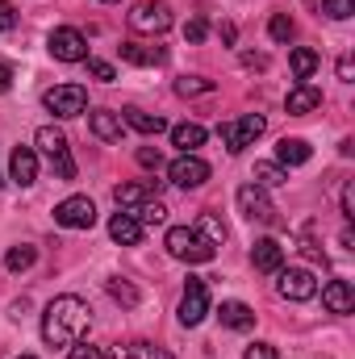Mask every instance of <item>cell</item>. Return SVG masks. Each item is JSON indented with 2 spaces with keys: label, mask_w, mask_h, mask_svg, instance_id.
<instances>
[{
  "label": "cell",
  "mask_w": 355,
  "mask_h": 359,
  "mask_svg": "<svg viewBox=\"0 0 355 359\" xmlns=\"http://www.w3.org/2000/svg\"><path fill=\"white\" fill-rule=\"evenodd\" d=\"M88 322H92V309L80 301V297H55L42 313V339L46 347H72L88 334Z\"/></svg>",
  "instance_id": "1"
},
{
  "label": "cell",
  "mask_w": 355,
  "mask_h": 359,
  "mask_svg": "<svg viewBox=\"0 0 355 359\" xmlns=\"http://www.w3.org/2000/svg\"><path fill=\"white\" fill-rule=\"evenodd\" d=\"M163 247H168V255L180 259V264H209L213 259V243H205L192 226H172L168 230V238H163Z\"/></svg>",
  "instance_id": "2"
},
{
  "label": "cell",
  "mask_w": 355,
  "mask_h": 359,
  "mask_svg": "<svg viewBox=\"0 0 355 359\" xmlns=\"http://www.w3.org/2000/svg\"><path fill=\"white\" fill-rule=\"evenodd\" d=\"M34 142H38V151L51 159V168L59 172V180H76V159H72V151H67V134H63V130L42 126V130L34 134Z\"/></svg>",
  "instance_id": "3"
},
{
  "label": "cell",
  "mask_w": 355,
  "mask_h": 359,
  "mask_svg": "<svg viewBox=\"0 0 355 359\" xmlns=\"http://www.w3.org/2000/svg\"><path fill=\"white\" fill-rule=\"evenodd\" d=\"M267 130V121L260 117V113H243L239 121H226L217 134H222V142H226V151L230 155H243L247 147H255V138Z\"/></svg>",
  "instance_id": "4"
},
{
  "label": "cell",
  "mask_w": 355,
  "mask_h": 359,
  "mask_svg": "<svg viewBox=\"0 0 355 359\" xmlns=\"http://www.w3.org/2000/svg\"><path fill=\"white\" fill-rule=\"evenodd\" d=\"M130 29L134 34H168L172 29V8L163 0H142L130 8Z\"/></svg>",
  "instance_id": "5"
},
{
  "label": "cell",
  "mask_w": 355,
  "mask_h": 359,
  "mask_svg": "<svg viewBox=\"0 0 355 359\" xmlns=\"http://www.w3.org/2000/svg\"><path fill=\"white\" fill-rule=\"evenodd\" d=\"M42 104H46L55 117H80V113L88 109V92L80 88V84H55V88H46Z\"/></svg>",
  "instance_id": "6"
},
{
  "label": "cell",
  "mask_w": 355,
  "mask_h": 359,
  "mask_svg": "<svg viewBox=\"0 0 355 359\" xmlns=\"http://www.w3.org/2000/svg\"><path fill=\"white\" fill-rule=\"evenodd\" d=\"M205 313H209V284H205L201 276H188L184 301H180V322H184V326H201Z\"/></svg>",
  "instance_id": "7"
},
{
  "label": "cell",
  "mask_w": 355,
  "mask_h": 359,
  "mask_svg": "<svg viewBox=\"0 0 355 359\" xmlns=\"http://www.w3.org/2000/svg\"><path fill=\"white\" fill-rule=\"evenodd\" d=\"M55 222L67 226V230H92L96 226V205L92 196H67L55 205Z\"/></svg>",
  "instance_id": "8"
},
{
  "label": "cell",
  "mask_w": 355,
  "mask_h": 359,
  "mask_svg": "<svg viewBox=\"0 0 355 359\" xmlns=\"http://www.w3.org/2000/svg\"><path fill=\"white\" fill-rule=\"evenodd\" d=\"M51 55H55L59 63H84V59H88V42H84L80 29L59 25V29L51 34Z\"/></svg>",
  "instance_id": "9"
},
{
  "label": "cell",
  "mask_w": 355,
  "mask_h": 359,
  "mask_svg": "<svg viewBox=\"0 0 355 359\" xmlns=\"http://www.w3.org/2000/svg\"><path fill=\"white\" fill-rule=\"evenodd\" d=\"M276 288H280L284 301H314L318 297V280H314V271H305V268H280Z\"/></svg>",
  "instance_id": "10"
},
{
  "label": "cell",
  "mask_w": 355,
  "mask_h": 359,
  "mask_svg": "<svg viewBox=\"0 0 355 359\" xmlns=\"http://www.w3.org/2000/svg\"><path fill=\"white\" fill-rule=\"evenodd\" d=\"M239 209H243V217L247 222H276V205H272V196H267V188L260 184H243L239 188Z\"/></svg>",
  "instance_id": "11"
},
{
  "label": "cell",
  "mask_w": 355,
  "mask_h": 359,
  "mask_svg": "<svg viewBox=\"0 0 355 359\" xmlns=\"http://www.w3.org/2000/svg\"><path fill=\"white\" fill-rule=\"evenodd\" d=\"M155 196H159V184L155 180H130V184H117L113 188V201H117L121 213H134V209H142Z\"/></svg>",
  "instance_id": "12"
},
{
  "label": "cell",
  "mask_w": 355,
  "mask_h": 359,
  "mask_svg": "<svg viewBox=\"0 0 355 359\" xmlns=\"http://www.w3.org/2000/svg\"><path fill=\"white\" fill-rule=\"evenodd\" d=\"M168 176H172V184H180V188H201V184L209 180V163H205L201 155H180L176 163L168 168Z\"/></svg>",
  "instance_id": "13"
},
{
  "label": "cell",
  "mask_w": 355,
  "mask_h": 359,
  "mask_svg": "<svg viewBox=\"0 0 355 359\" xmlns=\"http://www.w3.org/2000/svg\"><path fill=\"white\" fill-rule=\"evenodd\" d=\"M8 180L21 184V188H29V184L38 180V151H34V147H17V151L8 155Z\"/></svg>",
  "instance_id": "14"
},
{
  "label": "cell",
  "mask_w": 355,
  "mask_h": 359,
  "mask_svg": "<svg viewBox=\"0 0 355 359\" xmlns=\"http://www.w3.org/2000/svg\"><path fill=\"white\" fill-rule=\"evenodd\" d=\"M117 55H121L126 63H134V67H159V63L168 59L163 46H147V42H121Z\"/></svg>",
  "instance_id": "15"
},
{
  "label": "cell",
  "mask_w": 355,
  "mask_h": 359,
  "mask_svg": "<svg viewBox=\"0 0 355 359\" xmlns=\"http://www.w3.org/2000/svg\"><path fill=\"white\" fill-rule=\"evenodd\" d=\"M109 238L121 243V247H138L142 243V222L134 213H113L109 217Z\"/></svg>",
  "instance_id": "16"
},
{
  "label": "cell",
  "mask_w": 355,
  "mask_h": 359,
  "mask_svg": "<svg viewBox=\"0 0 355 359\" xmlns=\"http://www.w3.org/2000/svg\"><path fill=\"white\" fill-rule=\"evenodd\" d=\"M322 104V88H314V84H297V88L284 96V109L293 113V117H305V113H314Z\"/></svg>",
  "instance_id": "17"
},
{
  "label": "cell",
  "mask_w": 355,
  "mask_h": 359,
  "mask_svg": "<svg viewBox=\"0 0 355 359\" xmlns=\"http://www.w3.org/2000/svg\"><path fill=\"white\" fill-rule=\"evenodd\" d=\"M322 305L330 309V313H351L355 309V292L347 280H330L326 288H322Z\"/></svg>",
  "instance_id": "18"
},
{
  "label": "cell",
  "mask_w": 355,
  "mask_h": 359,
  "mask_svg": "<svg viewBox=\"0 0 355 359\" xmlns=\"http://www.w3.org/2000/svg\"><path fill=\"white\" fill-rule=\"evenodd\" d=\"M251 264L260 271H280L284 268V247H280L276 238H260V243L251 247Z\"/></svg>",
  "instance_id": "19"
},
{
  "label": "cell",
  "mask_w": 355,
  "mask_h": 359,
  "mask_svg": "<svg viewBox=\"0 0 355 359\" xmlns=\"http://www.w3.org/2000/svg\"><path fill=\"white\" fill-rule=\"evenodd\" d=\"M276 159H280L284 168H301V163H309V159H314V147H309L305 138H280Z\"/></svg>",
  "instance_id": "20"
},
{
  "label": "cell",
  "mask_w": 355,
  "mask_h": 359,
  "mask_svg": "<svg viewBox=\"0 0 355 359\" xmlns=\"http://www.w3.org/2000/svg\"><path fill=\"white\" fill-rule=\"evenodd\" d=\"M88 130L100 138V142H121V117L109 113V109H96L88 117Z\"/></svg>",
  "instance_id": "21"
},
{
  "label": "cell",
  "mask_w": 355,
  "mask_h": 359,
  "mask_svg": "<svg viewBox=\"0 0 355 359\" xmlns=\"http://www.w3.org/2000/svg\"><path fill=\"white\" fill-rule=\"evenodd\" d=\"M217 318H222V326H230V330H251V326H255V313H251V305H243V301H222Z\"/></svg>",
  "instance_id": "22"
},
{
  "label": "cell",
  "mask_w": 355,
  "mask_h": 359,
  "mask_svg": "<svg viewBox=\"0 0 355 359\" xmlns=\"http://www.w3.org/2000/svg\"><path fill=\"white\" fill-rule=\"evenodd\" d=\"M109 359H176V355L155 347V343H126V347H113Z\"/></svg>",
  "instance_id": "23"
},
{
  "label": "cell",
  "mask_w": 355,
  "mask_h": 359,
  "mask_svg": "<svg viewBox=\"0 0 355 359\" xmlns=\"http://www.w3.org/2000/svg\"><path fill=\"white\" fill-rule=\"evenodd\" d=\"M172 142H176L184 155H196V147H205V126H196V121H184L172 130Z\"/></svg>",
  "instance_id": "24"
},
{
  "label": "cell",
  "mask_w": 355,
  "mask_h": 359,
  "mask_svg": "<svg viewBox=\"0 0 355 359\" xmlns=\"http://www.w3.org/2000/svg\"><path fill=\"white\" fill-rule=\"evenodd\" d=\"M126 126L138 130V134H151V138L168 130V121H163L159 113H142V109H126Z\"/></svg>",
  "instance_id": "25"
},
{
  "label": "cell",
  "mask_w": 355,
  "mask_h": 359,
  "mask_svg": "<svg viewBox=\"0 0 355 359\" xmlns=\"http://www.w3.org/2000/svg\"><path fill=\"white\" fill-rule=\"evenodd\" d=\"M318 63H322V59H318V50H309V46H297V50L288 55V67H293V76H297L301 84L318 72Z\"/></svg>",
  "instance_id": "26"
},
{
  "label": "cell",
  "mask_w": 355,
  "mask_h": 359,
  "mask_svg": "<svg viewBox=\"0 0 355 359\" xmlns=\"http://www.w3.org/2000/svg\"><path fill=\"white\" fill-rule=\"evenodd\" d=\"M192 230H196L205 243H213V247H222V243H226V226H222V217H217V213H201Z\"/></svg>",
  "instance_id": "27"
},
{
  "label": "cell",
  "mask_w": 355,
  "mask_h": 359,
  "mask_svg": "<svg viewBox=\"0 0 355 359\" xmlns=\"http://www.w3.org/2000/svg\"><path fill=\"white\" fill-rule=\"evenodd\" d=\"M134 217H138L142 226H163V222H168V205L155 196V201H147L142 209H134Z\"/></svg>",
  "instance_id": "28"
},
{
  "label": "cell",
  "mask_w": 355,
  "mask_h": 359,
  "mask_svg": "<svg viewBox=\"0 0 355 359\" xmlns=\"http://www.w3.org/2000/svg\"><path fill=\"white\" fill-rule=\"evenodd\" d=\"M284 180H288V172L280 163H255V184L260 188H280Z\"/></svg>",
  "instance_id": "29"
},
{
  "label": "cell",
  "mask_w": 355,
  "mask_h": 359,
  "mask_svg": "<svg viewBox=\"0 0 355 359\" xmlns=\"http://www.w3.org/2000/svg\"><path fill=\"white\" fill-rule=\"evenodd\" d=\"M34 259H38V251H34V247H8V255H4L8 271H25V268H34Z\"/></svg>",
  "instance_id": "30"
},
{
  "label": "cell",
  "mask_w": 355,
  "mask_h": 359,
  "mask_svg": "<svg viewBox=\"0 0 355 359\" xmlns=\"http://www.w3.org/2000/svg\"><path fill=\"white\" fill-rule=\"evenodd\" d=\"M176 92H180V96H209V92H213V80H201V76H180Z\"/></svg>",
  "instance_id": "31"
},
{
  "label": "cell",
  "mask_w": 355,
  "mask_h": 359,
  "mask_svg": "<svg viewBox=\"0 0 355 359\" xmlns=\"http://www.w3.org/2000/svg\"><path fill=\"white\" fill-rule=\"evenodd\" d=\"M105 288H109L113 301H121V305H138V288H134L130 280H109Z\"/></svg>",
  "instance_id": "32"
},
{
  "label": "cell",
  "mask_w": 355,
  "mask_h": 359,
  "mask_svg": "<svg viewBox=\"0 0 355 359\" xmlns=\"http://www.w3.org/2000/svg\"><path fill=\"white\" fill-rule=\"evenodd\" d=\"M322 13H326L330 21H347L355 13V0H322Z\"/></svg>",
  "instance_id": "33"
},
{
  "label": "cell",
  "mask_w": 355,
  "mask_h": 359,
  "mask_svg": "<svg viewBox=\"0 0 355 359\" xmlns=\"http://www.w3.org/2000/svg\"><path fill=\"white\" fill-rule=\"evenodd\" d=\"M267 34H272V42H288V38H293V21H288L284 13H276V17L267 21Z\"/></svg>",
  "instance_id": "34"
},
{
  "label": "cell",
  "mask_w": 355,
  "mask_h": 359,
  "mask_svg": "<svg viewBox=\"0 0 355 359\" xmlns=\"http://www.w3.org/2000/svg\"><path fill=\"white\" fill-rule=\"evenodd\" d=\"M88 72L96 76V80H105V84H113V80H117L113 63H105V59H88Z\"/></svg>",
  "instance_id": "35"
},
{
  "label": "cell",
  "mask_w": 355,
  "mask_h": 359,
  "mask_svg": "<svg viewBox=\"0 0 355 359\" xmlns=\"http://www.w3.org/2000/svg\"><path fill=\"white\" fill-rule=\"evenodd\" d=\"M205 34H209V25H205V21H201V17H192V21H188V25H184V38H188V42H192V46H196V42H205Z\"/></svg>",
  "instance_id": "36"
},
{
  "label": "cell",
  "mask_w": 355,
  "mask_h": 359,
  "mask_svg": "<svg viewBox=\"0 0 355 359\" xmlns=\"http://www.w3.org/2000/svg\"><path fill=\"white\" fill-rule=\"evenodd\" d=\"M67 359H109V355H105L100 347H88V343H72Z\"/></svg>",
  "instance_id": "37"
},
{
  "label": "cell",
  "mask_w": 355,
  "mask_h": 359,
  "mask_svg": "<svg viewBox=\"0 0 355 359\" xmlns=\"http://www.w3.org/2000/svg\"><path fill=\"white\" fill-rule=\"evenodd\" d=\"M17 25V13H13V4L8 0H0V34H8Z\"/></svg>",
  "instance_id": "38"
},
{
  "label": "cell",
  "mask_w": 355,
  "mask_h": 359,
  "mask_svg": "<svg viewBox=\"0 0 355 359\" xmlns=\"http://www.w3.org/2000/svg\"><path fill=\"white\" fill-rule=\"evenodd\" d=\"M243 359H280L276 347H267V343H255V347H247V355Z\"/></svg>",
  "instance_id": "39"
},
{
  "label": "cell",
  "mask_w": 355,
  "mask_h": 359,
  "mask_svg": "<svg viewBox=\"0 0 355 359\" xmlns=\"http://www.w3.org/2000/svg\"><path fill=\"white\" fill-rule=\"evenodd\" d=\"M138 163H142V168H159V163H163V155H159L155 147H142V151H138Z\"/></svg>",
  "instance_id": "40"
},
{
  "label": "cell",
  "mask_w": 355,
  "mask_h": 359,
  "mask_svg": "<svg viewBox=\"0 0 355 359\" xmlns=\"http://www.w3.org/2000/svg\"><path fill=\"white\" fill-rule=\"evenodd\" d=\"M343 217H347V222L355 217V184H347V188H343Z\"/></svg>",
  "instance_id": "41"
},
{
  "label": "cell",
  "mask_w": 355,
  "mask_h": 359,
  "mask_svg": "<svg viewBox=\"0 0 355 359\" xmlns=\"http://www.w3.org/2000/svg\"><path fill=\"white\" fill-rule=\"evenodd\" d=\"M243 67H251V72H264V67H267V55H243Z\"/></svg>",
  "instance_id": "42"
},
{
  "label": "cell",
  "mask_w": 355,
  "mask_h": 359,
  "mask_svg": "<svg viewBox=\"0 0 355 359\" xmlns=\"http://www.w3.org/2000/svg\"><path fill=\"white\" fill-rule=\"evenodd\" d=\"M351 76H355V63H351V55H343V59H339V80L351 84Z\"/></svg>",
  "instance_id": "43"
},
{
  "label": "cell",
  "mask_w": 355,
  "mask_h": 359,
  "mask_svg": "<svg viewBox=\"0 0 355 359\" xmlns=\"http://www.w3.org/2000/svg\"><path fill=\"white\" fill-rule=\"evenodd\" d=\"M8 88H13V67L0 63V92H8Z\"/></svg>",
  "instance_id": "44"
},
{
  "label": "cell",
  "mask_w": 355,
  "mask_h": 359,
  "mask_svg": "<svg viewBox=\"0 0 355 359\" xmlns=\"http://www.w3.org/2000/svg\"><path fill=\"white\" fill-rule=\"evenodd\" d=\"M17 359H38V355H17Z\"/></svg>",
  "instance_id": "45"
},
{
  "label": "cell",
  "mask_w": 355,
  "mask_h": 359,
  "mask_svg": "<svg viewBox=\"0 0 355 359\" xmlns=\"http://www.w3.org/2000/svg\"><path fill=\"white\" fill-rule=\"evenodd\" d=\"M105 4H113V0H105Z\"/></svg>",
  "instance_id": "46"
},
{
  "label": "cell",
  "mask_w": 355,
  "mask_h": 359,
  "mask_svg": "<svg viewBox=\"0 0 355 359\" xmlns=\"http://www.w3.org/2000/svg\"><path fill=\"white\" fill-rule=\"evenodd\" d=\"M0 184H4V176H0Z\"/></svg>",
  "instance_id": "47"
}]
</instances>
